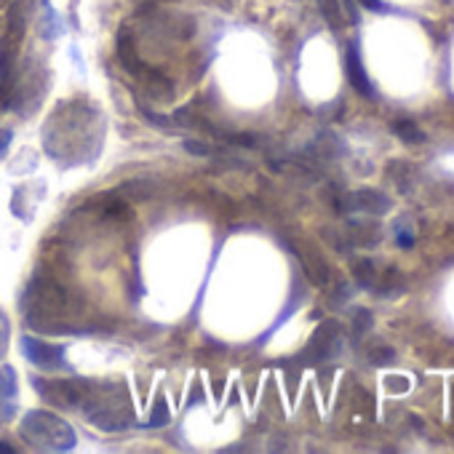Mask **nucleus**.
<instances>
[{
    "label": "nucleus",
    "instance_id": "obj_1",
    "mask_svg": "<svg viewBox=\"0 0 454 454\" xmlns=\"http://www.w3.org/2000/svg\"><path fill=\"white\" fill-rule=\"evenodd\" d=\"M22 308H25L27 324L38 332L78 334L89 329V321L83 318L78 300H73L51 278H35L22 297Z\"/></svg>",
    "mask_w": 454,
    "mask_h": 454
},
{
    "label": "nucleus",
    "instance_id": "obj_2",
    "mask_svg": "<svg viewBox=\"0 0 454 454\" xmlns=\"http://www.w3.org/2000/svg\"><path fill=\"white\" fill-rule=\"evenodd\" d=\"M22 435L30 438L35 449H49V451H62L75 446V433L73 427L59 419L57 414L49 411H30L22 422Z\"/></svg>",
    "mask_w": 454,
    "mask_h": 454
},
{
    "label": "nucleus",
    "instance_id": "obj_3",
    "mask_svg": "<svg viewBox=\"0 0 454 454\" xmlns=\"http://www.w3.org/2000/svg\"><path fill=\"white\" fill-rule=\"evenodd\" d=\"M22 350H25L27 361L35 364L38 369H49V372L67 369L65 348H59V345H46L43 340H35V337L25 334V337H22Z\"/></svg>",
    "mask_w": 454,
    "mask_h": 454
},
{
    "label": "nucleus",
    "instance_id": "obj_4",
    "mask_svg": "<svg viewBox=\"0 0 454 454\" xmlns=\"http://www.w3.org/2000/svg\"><path fill=\"white\" fill-rule=\"evenodd\" d=\"M348 203H350V208H358V211H366L374 216H382L390 211V198L380 190H356L348 195Z\"/></svg>",
    "mask_w": 454,
    "mask_h": 454
},
{
    "label": "nucleus",
    "instance_id": "obj_5",
    "mask_svg": "<svg viewBox=\"0 0 454 454\" xmlns=\"http://www.w3.org/2000/svg\"><path fill=\"white\" fill-rule=\"evenodd\" d=\"M345 65H348V78L353 83V89L361 94V97H374V89L369 83V75L361 65V54H358V43H350L348 46V57H345Z\"/></svg>",
    "mask_w": 454,
    "mask_h": 454
},
{
    "label": "nucleus",
    "instance_id": "obj_6",
    "mask_svg": "<svg viewBox=\"0 0 454 454\" xmlns=\"http://www.w3.org/2000/svg\"><path fill=\"white\" fill-rule=\"evenodd\" d=\"M390 129H393V134H395L401 142H406V145H419V142L425 139V134L419 131V126H417L414 121H409V118H395V121L390 123Z\"/></svg>",
    "mask_w": 454,
    "mask_h": 454
},
{
    "label": "nucleus",
    "instance_id": "obj_7",
    "mask_svg": "<svg viewBox=\"0 0 454 454\" xmlns=\"http://www.w3.org/2000/svg\"><path fill=\"white\" fill-rule=\"evenodd\" d=\"M350 233H353V239H356L358 247H374V244H380V239H382L380 224H366V222H356V224L350 227Z\"/></svg>",
    "mask_w": 454,
    "mask_h": 454
},
{
    "label": "nucleus",
    "instance_id": "obj_8",
    "mask_svg": "<svg viewBox=\"0 0 454 454\" xmlns=\"http://www.w3.org/2000/svg\"><path fill=\"white\" fill-rule=\"evenodd\" d=\"M353 276H356V281H358V286H374V276H377V270H374V265H372V260H356L353 262Z\"/></svg>",
    "mask_w": 454,
    "mask_h": 454
},
{
    "label": "nucleus",
    "instance_id": "obj_9",
    "mask_svg": "<svg viewBox=\"0 0 454 454\" xmlns=\"http://www.w3.org/2000/svg\"><path fill=\"white\" fill-rule=\"evenodd\" d=\"M17 398V374L12 366L0 369V401H12Z\"/></svg>",
    "mask_w": 454,
    "mask_h": 454
},
{
    "label": "nucleus",
    "instance_id": "obj_10",
    "mask_svg": "<svg viewBox=\"0 0 454 454\" xmlns=\"http://www.w3.org/2000/svg\"><path fill=\"white\" fill-rule=\"evenodd\" d=\"M318 9H321L324 20H326L334 30L342 27V9H340V0H318Z\"/></svg>",
    "mask_w": 454,
    "mask_h": 454
},
{
    "label": "nucleus",
    "instance_id": "obj_11",
    "mask_svg": "<svg viewBox=\"0 0 454 454\" xmlns=\"http://www.w3.org/2000/svg\"><path fill=\"white\" fill-rule=\"evenodd\" d=\"M387 176L395 179V182L401 184V192L409 190V182H411V179H409V166H406L403 160H393L390 168H387Z\"/></svg>",
    "mask_w": 454,
    "mask_h": 454
},
{
    "label": "nucleus",
    "instance_id": "obj_12",
    "mask_svg": "<svg viewBox=\"0 0 454 454\" xmlns=\"http://www.w3.org/2000/svg\"><path fill=\"white\" fill-rule=\"evenodd\" d=\"M372 329V313L369 310H356V316H353V334L356 337H364V332H369Z\"/></svg>",
    "mask_w": 454,
    "mask_h": 454
},
{
    "label": "nucleus",
    "instance_id": "obj_13",
    "mask_svg": "<svg viewBox=\"0 0 454 454\" xmlns=\"http://www.w3.org/2000/svg\"><path fill=\"white\" fill-rule=\"evenodd\" d=\"M166 422H168V409H166V401L158 398L155 411L150 414V425H166Z\"/></svg>",
    "mask_w": 454,
    "mask_h": 454
},
{
    "label": "nucleus",
    "instance_id": "obj_14",
    "mask_svg": "<svg viewBox=\"0 0 454 454\" xmlns=\"http://www.w3.org/2000/svg\"><path fill=\"white\" fill-rule=\"evenodd\" d=\"M6 348H9V318L0 313V356L6 353Z\"/></svg>",
    "mask_w": 454,
    "mask_h": 454
},
{
    "label": "nucleus",
    "instance_id": "obj_15",
    "mask_svg": "<svg viewBox=\"0 0 454 454\" xmlns=\"http://www.w3.org/2000/svg\"><path fill=\"white\" fill-rule=\"evenodd\" d=\"M390 361H393V350L390 348H380V350L372 353V364H377V366H385Z\"/></svg>",
    "mask_w": 454,
    "mask_h": 454
},
{
    "label": "nucleus",
    "instance_id": "obj_16",
    "mask_svg": "<svg viewBox=\"0 0 454 454\" xmlns=\"http://www.w3.org/2000/svg\"><path fill=\"white\" fill-rule=\"evenodd\" d=\"M9 142H12V131H4V134H0V153H6Z\"/></svg>",
    "mask_w": 454,
    "mask_h": 454
},
{
    "label": "nucleus",
    "instance_id": "obj_17",
    "mask_svg": "<svg viewBox=\"0 0 454 454\" xmlns=\"http://www.w3.org/2000/svg\"><path fill=\"white\" fill-rule=\"evenodd\" d=\"M184 147H187L190 153H198V155H206V153H208L203 145H192V142H184Z\"/></svg>",
    "mask_w": 454,
    "mask_h": 454
},
{
    "label": "nucleus",
    "instance_id": "obj_18",
    "mask_svg": "<svg viewBox=\"0 0 454 454\" xmlns=\"http://www.w3.org/2000/svg\"><path fill=\"white\" fill-rule=\"evenodd\" d=\"M361 4H364L366 9H382V4H380V0H361Z\"/></svg>",
    "mask_w": 454,
    "mask_h": 454
},
{
    "label": "nucleus",
    "instance_id": "obj_19",
    "mask_svg": "<svg viewBox=\"0 0 454 454\" xmlns=\"http://www.w3.org/2000/svg\"><path fill=\"white\" fill-rule=\"evenodd\" d=\"M0 449H4V451H14L12 446H6V443H0Z\"/></svg>",
    "mask_w": 454,
    "mask_h": 454
}]
</instances>
